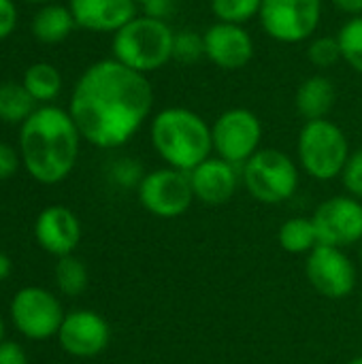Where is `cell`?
<instances>
[{
    "mask_svg": "<svg viewBox=\"0 0 362 364\" xmlns=\"http://www.w3.org/2000/svg\"><path fill=\"white\" fill-rule=\"evenodd\" d=\"M154 109V87L115 58L94 62L73 87L68 113L81 139L100 149L126 145Z\"/></svg>",
    "mask_w": 362,
    "mask_h": 364,
    "instance_id": "1",
    "label": "cell"
},
{
    "mask_svg": "<svg viewBox=\"0 0 362 364\" xmlns=\"http://www.w3.org/2000/svg\"><path fill=\"white\" fill-rule=\"evenodd\" d=\"M81 132L60 107H38L19 130V156L28 175L45 186L64 181L79 158Z\"/></svg>",
    "mask_w": 362,
    "mask_h": 364,
    "instance_id": "2",
    "label": "cell"
},
{
    "mask_svg": "<svg viewBox=\"0 0 362 364\" xmlns=\"http://www.w3.org/2000/svg\"><path fill=\"white\" fill-rule=\"evenodd\" d=\"M149 139L166 166L190 173L211 158V126L186 107H166L151 117Z\"/></svg>",
    "mask_w": 362,
    "mask_h": 364,
    "instance_id": "3",
    "label": "cell"
},
{
    "mask_svg": "<svg viewBox=\"0 0 362 364\" xmlns=\"http://www.w3.org/2000/svg\"><path fill=\"white\" fill-rule=\"evenodd\" d=\"M175 32L169 21L137 15L113 34V58L124 66L149 75L164 68L173 60Z\"/></svg>",
    "mask_w": 362,
    "mask_h": 364,
    "instance_id": "4",
    "label": "cell"
},
{
    "mask_svg": "<svg viewBox=\"0 0 362 364\" xmlns=\"http://www.w3.org/2000/svg\"><path fill=\"white\" fill-rule=\"evenodd\" d=\"M350 154L346 132L329 117L303 124L297 141V156L301 168L312 179L331 181L341 177Z\"/></svg>",
    "mask_w": 362,
    "mask_h": 364,
    "instance_id": "5",
    "label": "cell"
},
{
    "mask_svg": "<svg viewBox=\"0 0 362 364\" xmlns=\"http://www.w3.org/2000/svg\"><path fill=\"white\" fill-rule=\"evenodd\" d=\"M241 183L254 200L280 205L297 194L299 166L286 151L265 147L241 166Z\"/></svg>",
    "mask_w": 362,
    "mask_h": 364,
    "instance_id": "6",
    "label": "cell"
},
{
    "mask_svg": "<svg viewBox=\"0 0 362 364\" xmlns=\"http://www.w3.org/2000/svg\"><path fill=\"white\" fill-rule=\"evenodd\" d=\"M324 0H262L258 19L269 38L297 45L314 36L322 19Z\"/></svg>",
    "mask_w": 362,
    "mask_h": 364,
    "instance_id": "7",
    "label": "cell"
},
{
    "mask_svg": "<svg viewBox=\"0 0 362 364\" xmlns=\"http://www.w3.org/2000/svg\"><path fill=\"white\" fill-rule=\"evenodd\" d=\"M211 141L218 158L243 166L258 149L262 141L260 117L243 107L228 109L211 124Z\"/></svg>",
    "mask_w": 362,
    "mask_h": 364,
    "instance_id": "8",
    "label": "cell"
},
{
    "mask_svg": "<svg viewBox=\"0 0 362 364\" xmlns=\"http://www.w3.org/2000/svg\"><path fill=\"white\" fill-rule=\"evenodd\" d=\"M66 314L55 294L38 286H26L11 301V320L15 328L32 341L58 337Z\"/></svg>",
    "mask_w": 362,
    "mask_h": 364,
    "instance_id": "9",
    "label": "cell"
},
{
    "mask_svg": "<svg viewBox=\"0 0 362 364\" xmlns=\"http://www.w3.org/2000/svg\"><path fill=\"white\" fill-rule=\"evenodd\" d=\"M139 203L156 218L173 220L183 215L194 203L190 175L179 168H156L145 173L139 188Z\"/></svg>",
    "mask_w": 362,
    "mask_h": 364,
    "instance_id": "10",
    "label": "cell"
},
{
    "mask_svg": "<svg viewBox=\"0 0 362 364\" xmlns=\"http://www.w3.org/2000/svg\"><path fill=\"white\" fill-rule=\"evenodd\" d=\"M305 275L312 288L331 301L346 299L356 288V267L350 256L335 245L320 243L314 247L307 254Z\"/></svg>",
    "mask_w": 362,
    "mask_h": 364,
    "instance_id": "11",
    "label": "cell"
},
{
    "mask_svg": "<svg viewBox=\"0 0 362 364\" xmlns=\"http://www.w3.org/2000/svg\"><path fill=\"white\" fill-rule=\"evenodd\" d=\"M318 239L324 245L348 247L362 241V203L354 196H333L318 205L312 215Z\"/></svg>",
    "mask_w": 362,
    "mask_h": 364,
    "instance_id": "12",
    "label": "cell"
},
{
    "mask_svg": "<svg viewBox=\"0 0 362 364\" xmlns=\"http://www.w3.org/2000/svg\"><path fill=\"white\" fill-rule=\"evenodd\" d=\"M58 341L62 350L75 358H94L102 354L111 341V328L107 320L92 309H75L66 314Z\"/></svg>",
    "mask_w": 362,
    "mask_h": 364,
    "instance_id": "13",
    "label": "cell"
},
{
    "mask_svg": "<svg viewBox=\"0 0 362 364\" xmlns=\"http://www.w3.org/2000/svg\"><path fill=\"white\" fill-rule=\"evenodd\" d=\"M205 58L222 70H241L254 58V38L245 26L215 21L203 32Z\"/></svg>",
    "mask_w": 362,
    "mask_h": 364,
    "instance_id": "14",
    "label": "cell"
},
{
    "mask_svg": "<svg viewBox=\"0 0 362 364\" xmlns=\"http://www.w3.org/2000/svg\"><path fill=\"white\" fill-rule=\"evenodd\" d=\"M34 239L43 252L55 258L70 256L81 241V222L64 205L45 207L34 222Z\"/></svg>",
    "mask_w": 362,
    "mask_h": 364,
    "instance_id": "15",
    "label": "cell"
},
{
    "mask_svg": "<svg viewBox=\"0 0 362 364\" xmlns=\"http://www.w3.org/2000/svg\"><path fill=\"white\" fill-rule=\"evenodd\" d=\"M188 175H190L194 200L209 207L228 203L241 183V166L230 164L218 156L207 158Z\"/></svg>",
    "mask_w": 362,
    "mask_h": 364,
    "instance_id": "16",
    "label": "cell"
},
{
    "mask_svg": "<svg viewBox=\"0 0 362 364\" xmlns=\"http://www.w3.org/2000/svg\"><path fill=\"white\" fill-rule=\"evenodd\" d=\"M68 9L79 28L113 34L139 15L134 0H70Z\"/></svg>",
    "mask_w": 362,
    "mask_h": 364,
    "instance_id": "17",
    "label": "cell"
},
{
    "mask_svg": "<svg viewBox=\"0 0 362 364\" xmlns=\"http://www.w3.org/2000/svg\"><path fill=\"white\" fill-rule=\"evenodd\" d=\"M337 102V87L326 75L307 77L294 96V107L305 122L326 119Z\"/></svg>",
    "mask_w": 362,
    "mask_h": 364,
    "instance_id": "18",
    "label": "cell"
},
{
    "mask_svg": "<svg viewBox=\"0 0 362 364\" xmlns=\"http://www.w3.org/2000/svg\"><path fill=\"white\" fill-rule=\"evenodd\" d=\"M75 17L68 6L45 4L32 19V34L47 45L62 43L75 30Z\"/></svg>",
    "mask_w": 362,
    "mask_h": 364,
    "instance_id": "19",
    "label": "cell"
},
{
    "mask_svg": "<svg viewBox=\"0 0 362 364\" xmlns=\"http://www.w3.org/2000/svg\"><path fill=\"white\" fill-rule=\"evenodd\" d=\"M277 241L288 254H309L320 245L318 230L312 218H290L280 226Z\"/></svg>",
    "mask_w": 362,
    "mask_h": 364,
    "instance_id": "20",
    "label": "cell"
},
{
    "mask_svg": "<svg viewBox=\"0 0 362 364\" xmlns=\"http://www.w3.org/2000/svg\"><path fill=\"white\" fill-rule=\"evenodd\" d=\"M23 87L36 102H51L62 90V75L49 62H36L23 73Z\"/></svg>",
    "mask_w": 362,
    "mask_h": 364,
    "instance_id": "21",
    "label": "cell"
},
{
    "mask_svg": "<svg viewBox=\"0 0 362 364\" xmlns=\"http://www.w3.org/2000/svg\"><path fill=\"white\" fill-rule=\"evenodd\" d=\"M36 111V100L28 94L23 83H0V122L23 124Z\"/></svg>",
    "mask_w": 362,
    "mask_h": 364,
    "instance_id": "22",
    "label": "cell"
},
{
    "mask_svg": "<svg viewBox=\"0 0 362 364\" xmlns=\"http://www.w3.org/2000/svg\"><path fill=\"white\" fill-rule=\"evenodd\" d=\"M53 277H55V286L64 296H79L85 292L90 275H87V267L83 264V260H79L77 256H64L58 258L55 269H53Z\"/></svg>",
    "mask_w": 362,
    "mask_h": 364,
    "instance_id": "23",
    "label": "cell"
},
{
    "mask_svg": "<svg viewBox=\"0 0 362 364\" xmlns=\"http://www.w3.org/2000/svg\"><path fill=\"white\" fill-rule=\"evenodd\" d=\"M344 62L362 75V15L350 17L337 32Z\"/></svg>",
    "mask_w": 362,
    "mask_h": 364,
    "instance_id": "24",
    "label": "cell"
},
{
    "mask_svg": "<svg viewBox=\"0 0 362 364\" xmlns=\"http://www.w3.org/2000/svg\"><path fill=\"white\" fill-rule=\"evenodd\" d=\"M262 0H211V13L222 23L245 26L258 17Z\"/></svg>",
    "mask_w": 362,
    "mask_h": 364,
    "instance_id": "25",
    "label": "cell"
},
{
    "mask_svg": "<svg viewBox=\"0 0 362 364\" xmlns=\"http://www.w3.org/2000/svg\"><path fill=\"white\" fill-rule=\"evenodd\" d=\"M205 58V38L194 30L175 32L173 41V60L179 64H196Z\"/></svg>",
    "mask_w": 362,
    "mask_h": 364,
    "instance_id": "26",
    "label": "cell"
},
{
    "mask_svg": "<svg viewBox=\"0 0 362 364\" xmlns=\"http://www.w3.org/2000/svg\"><path fill=\"white\" fill-rule=\"evenodd\" d=\"M307 60L324 70V68H333L341 58V47H339V41H337V34L335 36H316V38H309V45H307Z\"/></svg>",
    "mask_w": 362,
    "mask_h": 364,
    "instance_id": "27",
    "label": "cell"
},
{
    "mask_svg": "<svg viewBox=\"0 0 362 364\" xmlns=\"http://www.w3.org/2000/svg\"><path fill=\"white\" fill-rule=\"evenodd\" d=\"M341 181L350 196L362 200V147L350 154L341 173Z\"/></svg>",
    "mask_w": 362,
    "mask_h": 364,
    "instance_id": "28",
    "label": "cell"
},
{
    "mask_svg": "<svg viewBox=\"0 0 362 364\" xmlns=\"http://www.w3.org/2000/svg\"><path fill=\"white\" fill-rule=\"evenodd\" d=\"M111 175H113V179H115L119 186H124V188H132V186L139 188L141 179L145 177V175L141 173V164H137L132 158H122V160H117V162L113 164Z\"/></svg>",
    "mask_w": 362,
    "mask_h": 364,
    "instance_id": "29",
    "label": "cell"
},
{
    "mask_svg": "<svg viewBox=\"0 0 362 364\" xmlns=\"http://www.w3.org/2000/svg\"><path fill=\"white\" fill-rule=\"evenodd\" d=\"M21 164V156L17 149H13L9 143L0 141V181L11 179Z\"/></svg>",
    "mask_w": 362,
    "mask_h": 364,
    "instance_id": "30",
    "label": "cell"
},
{
    "mask_svg": "<svg viewBox=\"0 0 362 364\" xmlns=\"http://www.w3.org/2000/svg\"><path fill=\"white\" fill-rule=\"evenodd\" d=\"M17 26V9L13 0H0V41L6 38Z\"/></svg>",
    "mask_w": 362,
    "mask_h": 364,
    "instance_id": "31",
    "label": "cell"
},
{
    "mask_svg": "<svg viewBox=\"0 0 362 364\" xmlns=\"http://www.w3.org/2000/svg\"><path fill=\"white\" fill-rule=\"evenodd\" d=\"M0 364H28L26 350L15 341L0 343Z\"/></svg>",
    "mask_w": 362,
    "mask_h": 364,
    "instance_id": "32",
    "label": "cell"
},
{
    "mask_svg": "<svg viewBox=\"0 0 362 364\" xmlns=\"http://www.w3.org/2000/svg\"><path fill=\"white\" fill-rule=\"evenodd\" d=\"M141 6H143V15L154 17V19L169 21V15L175 9V0H147Z\"/></svg>",
    "mask_w": 362,
    "mask_h": 364,
    "instance_id": "33",
    "label": "cell"
},
{
    "mask_svg": "<svg viewBox=\"0 0 362 364\" xmlns=\"http://www.w3.org/2000/svg\"><path fill=\"white\" fill-rule=\"evenodd\" d=\"M331 4H333L337 11H341V13H346V15H350V17H358V15H362V0H331Z\"/></svg>",
    "mask_w": 362,
    "mask_h": 364,
    "instance_id": "34",
    "label": "cell"
},
{
    "mask_svg": "<svg viewBox=\"0 0 362 364\" xmlns=\"http://www.w3.org/2000/svg\"><path fill=\"white\" fill-rule=\"evenodd\" d=\"M11 271H13V262H11V258H9L4 252H0V284L9 279Z\"/></svg>",
    "mask_w": 362,
    "mask_h": 364,
    "instance_id": "35",
    "label": "cell"
},
{
    "mask_svg": "<svg viewBox=\"0 0 362 364\" xmlns=\"http://www.w3.org/2000/svg\"><path fill=\"white\" fill-rule=\"evenodd\" d=\"M4 341V322H2V316H0V343Z\"/></svg>",
    "mask_w": 362,
    "mask_h": 364,
    "instance_id": "36",
    "label": "cell"
},
{
    "mask_svg": "<svg viewBox=\"0 0 362 364\" xmlns=\"http://www.w3.org/2000/svg\"><path fill=\"white\" fill-rule=\"evenodd\" d=\"M348 364H362V356H358V358H354V360H350Z\"/></svg>",
    "mask_w": 362,
    "mask_h": 364,
    "instance_id": "37",
    "label": "cell"
},
{
    "mask_svg": "<svg viewBox=\"0 0 362 364\" xmlns=\"http://www.w3.org/2000/svg\"><path fill=\"white\" fill-rule=\"evenodd\" d=\"M23 2H49V0H23Z\"/></svg>",
    "mask_w": 362,
    "mask_h": 364,
    "instance_id": "38",
    "label": "cell"
},
{
    "mask_svg": "<svg viewBox=\"0 0 362 364\" xmlns=\"http://www.w3.org/2000/svg\"><path fill=\"white\" fill-rule=\"evenodd\" d=\"M137 4H143V2H147V0H134Z\"/></svg>",
    "mask_w": 362,
    "mask_h": 364,
    "instance_id": "39",
    "label": "cell"
},
{
    "mask_svg": "<svg viewBox=\"0 0 362 364\" xmlns=\"http://www.w3.org/2000/svg\"><path fill=\"white\" fill-rule=\"evenodd\" d=\"M361 258H362V250H361Z\"/></svg>",
    "mask_w": 362,
    "mask_h": 364,
    "instance_id": "40",
    "label": "cell"
}]
</instances>
